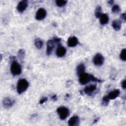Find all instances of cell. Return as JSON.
I'll return each instance as SVG.
<instances>
[{
    "label": "cell",
    "instance_id": "1",
    "mask_svg": "<svg viewBox=\"0 0 126 126\" xmlns=\"http://www.w3.org/2000/svg\"><path fill=\"white\" fill-rule=\"evenodd\" d=\"M29 87V82L25 79H20L17 85V91L19 94L24 93Z\"/></svg>",
    "mask_w": 126,
    "mask_h": 126
},
{
    "label": "cell",
    "instance_id": "25",
    "mask_svg": "<svg viewBox=\"0 0 126 126\" xmlns=\"http://www.w3.org/2000/svg\"><path fill=\"white\" fill-rule=\"evenodd\" d=\"M91 81H92L94 82H98V83H101L102 82H103V80L100 79H98L97 78L94 77L92 74H91Z\"/></svg>",
    "mask_w": 126,
    "mask_h": 126
},
{
    "label": "cell",
    "instance_id": "9",
    "mask_svg": "<svg viewBox=\"0 0 126 126\" xmlns=\"http://www.w3.org/2000/svg\"><path fill=\"white\" fill-rule=\"evenodd\" d=\"M28 5V1L27 0H21L18 3L17 6V9L18 11V12L22 13L26 10Z\"/></svg>",
    "mask_w": 126,
    "mask_h": 126
},
{
    "label": "cell",
    "instance_id": "14",
    "mask_svg": "<svg viewBox=\"0 0 126 126\" xmlns=\"http://www.w3.org/2000/svg\"><path fill=\"white\" fill-rule=\"evenodd\" d=\"M112 26L113 29L117 31H119L121 30L122 27V22L120 20L116 19L114 20L112 23Z\"/></svg>",
    "mask_w": 126,
    "mask_h": 126
},
{
    "label": "cell",
    "instance_id": "26",
    "mask_svg": "<svg viewBox=\"0 0 126 126\" xmlns=\"http://www.w3.org/2000/svg\"><path fill=\"white\" fill-rule=\"evenodd\" d=\"M120 19L121 21H122L124 22H125L126 21V13H124L122 14L120 16Z\"/></svg>",
    "mask_w": 126,
    "mask_h": 126
},
{
    "label": "cell",
    "instance_id": "18",
    "mask_svg": "<svg viewBox=\"0 0 126 126\" xmlns=\"http://www.w3.org/2000/svg\"><path fill=\"white\" fill-rule=\"evenodd\" d=\"M34 44L35 46L37 49H41L43 45V42L41 39L39 38H36L34 39Z\"/></svg>",
    "mask_w": 126,
    "mask_h": 126
},
{
    "label": "cell",
    "instance_id": "10",
    "mask_svg": "<svg viewBox=\"0 0 126 126\" xmlns=\"http://www.w3.org/2000/svg\"><path fill=\"white\" fill-rule=\"evenodd\" d=\"M96 87L95 85H90L85 88L83 90V92L85 94L91 95L96 90Z\"/></svg>",
    "mask_w": 126,
    "mask_h": 126
},
{
    "label": "cell",
    "instance_id": "11",
    "mask_svg": "<svg viewBox=\"0 0 126 126\" xmlns=\"http://www.w3.org/2000/svg\"><path fill=\"white\" fill-rule=\"evenodd\" d=\"M66 52V49L63 46L61 45L60 44L58 46V48L56 51V55L58 57H63Z\"/></svg>",
    "mask_w": 126,
    "mask_h": 126
},
{
    "label": "cell",
    "instance_id": "13",
    "mask_svg": "<svg viewBox=\"0 0 126 126\" xmlns=\"http://www.w3.org/2000/svg\"><path fill=\"white\" fill-rule=\"evenodd\" d=\"M79 123V118L77 116H73L71 117L68 121V124L69 126H78Z\"/></svg>",
    "mask_w": 126,
    "mask_h": 126
},
{
    "label": "cell",
    "instance_id": "8",
    "mask_svg": "<svg viewBox=\"0 0 126 126\" xmlns=\"http://www.w3.org/2000/svg\"><path fill=\"white\" fill-rule=\"evenodd\" d=\"M46 11L43 8L38 9L35 14V19L37 20H42L44 19L46 16Z\"/></svg>",
    "mask_w": 126,
    "mask_h": 126
},
{
    "label": "cell",
    "instance_id": "7",
    "mask_svg": "<svg viewBox=\"0 0 126 126\" xmlns=\"http://www.w3.org/2000/svg\"><path fill=\"white\" fill-rule=\"evenodd\" d=\"M55 43L53 40L52 39H49L47 41L46 43V46H47V48H46V54L47 55H50L53 49L55 48Z\"/></svg>",
    "mask_w": 126,
    "mask_h": 126
},
{
    "label": "cell",
    "instance_id": "31",
    "mask_svg": "<svg viewBox=\"0 0 126 126\" xmlns=\"http://www.w3.org/2000/svg\"><path fill=\"white\" fill-rule=\"evenodd\" d=\"M98 120H99V118H95V119L94 120V121H93V124H94V123H96V122H97V121H98Z\"/></svg>",
    "mask_w": 126,
    "mask_h": 126
},
{
    "label": "cell",
    "instance_id": "27",
    "mask_svg": "<svg viewBox=\"0 0 126 126\" xmlns=\"http://www.w3.org/2000/svg\"><path fill=\"white\" fill-rule=\"evenodd\" d=\"M47 100H48V98H47V97H42V98L40 99V101H39V103L41 104H43L44 103L46 102L47 101Z\"/></svg>",
    "mask_w": 126,
    "mask_h": 126
},
{
    "label": "cell",
    "instance_id": "20",
    "mask_svg": "<svg viewBox=\"0 0 126 126\" xmlns=\"http://www.w3.org/2000/svg\"><path fill=\"white\" fill-rule=\"evenodd\" d=\"M109 101H110V99L107 96V95L104 96L102 99V102H101L102 105L104 106H107L109 103Z\"/></svg>",
    "mask_w": 126,
    "mask_h": 126
},
{
    "label": "cell",
    "instance_id": "22",
    "mask_svg": "<svg viewBox=\"0 0 126 126\" xmlns=\"http://www.w3.org/2000/svg\"><path fill=\"white\" fill-rule=\"evenodd\" d=\"M126 49H123L120 53V58L121 60L123 61H126Z\"/></svg>",
    "mask_w": 126,
    "mask_h": 126
},
{
    "label": "cell",
    "instance_id": "5",
    "mask_svg": "<svg viewBox=\"0 0 126 126\" xmlns=\"http://www.w3.org/2000/svg\"><path fill=\"white\" fill-rule=\"evenodd\" d=\"M104 61L103 56L100 53L96 54L93 58V63L96 66H100L103 64Z\"/></svg>",
    "mask_w": 126,
    "mask_h": 126
},
{
    "label": "cell",
    "instance_id": "19",
    "mask_svg": "<svg viewBox=\"0 0 126 126\" xmlns=\"http://www.w3.org/2000/svg\"><path fill=\"white\" fill-rule=\"evenodd\" d=\"M25 56V50L23 49H20L18 52V57L19 59L22 61L23 60H24Z\"/></svg>",
    "mask_w": 126,
    "mask_h": 126
},
{
    "label": "cell",
    "instance_id": "6",
    "mask_svg": "<svg viewBox=\"0 0 126 126\" xmlns=\"http://www.w3.org/2000/svg\"><path fill=\"white\" fill-rule=\"evenodd\" d=\"M15 102V101L13 99L8 97H6L3 98L2 100V105L4 108L8 109L12 107L13 105L14 104Z\"/></svg>",
    "mask_w": 126,
    "mask_h": 126
},
{
    "label": "cell",
    "instance_id": "24",
    "mask_svg": "<svg viewBox=\"0 0 126 126\" xmlns=\"http://www.w3.org/2000/svg\"><path fill=\"white\" fill-rule=\"evenodd\" d=\"M121 11V8L120 7L117 5L115 4L113 5L112 8V12L114 13H118Z\"/></svg>",
    "mask_w": 126,
    "mask_h": 126
},
{
    "label": "cell",
    "instance_id": "3",
    "mask_svg": "<svg viewBox=\"0 0 126 126\" xmlns=\"http://www.w3.org/2000/svg\"><path fill=\"white\" fill-rule=\"evenodd\" d=\"M57 111L59 115L60 118L62 120L65 119L68 116L69 114V110L64 106H61L59 107L57 109Z\"/></svg>",
    "mask_w": 126,
    "mask_h": 126
},
{
    "label": "cell",
    "instance_id": "15",
    "mask_svg": "<svg viewBox=\"0 0 126 126\" xmlns=\"http://www.w3.org/2000/svg\"><path fill=\"white\" fill-rule=\"evenodd\" d=\"M120 93V90L119 89H116L115 90H113V91L110 92L107 95V96L109 98V99H114L117 98L119 94Z\"/></svg>",
    "mask_w": 126,
    "mask_h": 126
},
{
    "label": "cell",
    "instance_id": "4",
    "mask_svg": "<svg viewBox=\"0 0 126 126\" xmlns=\"http://www.w3.org/2000/svg\"><path fill=\"white\" fill-rule=\"evenodd\" d=\"M91 81V74L85 72L79 75V81L81 85H85Z\"/></svg>",
    "mask_w": 126,
    "mask_h": 126
},
{
    "label": "cell",
    "instance_id": "2",
    "mask_svg": "<svg viewBox=\"0 0 126 126\" xmlns=\"http://www.w3.org/2000/svg\"><path fill=\"white\" fill-rule=\"evenodd\" d=\"M10 71L13 76L18 75L21 73V67L16 60L12 61L11 62L10 65Z\"/></svg>",
    "mask_w": 126,
    "mask_h": 126
},
{
    "label": "cell",
    "instance_id": "32",
    "mask_svg": "<svg viewBox=\"0 0 126 126\" xmlns=\"http://www.w3.org/2000/svg\"><path fill=\"white\" fill-rule=\"evenodd\" d=\"M108 3L109 4H113V3H114V0H109L108 1Z\"/></svg>",
    "mask_w": 126,
    "mask_h": 126
},
{
    "label": "cell",
    "instance_id": "30",
    "mask_svg": "<svg viewBox=\"0 0 126 126\" xmlns=\"http://www.w3.org/2000/svg\"><path fill=\"white\" fill-rule=\"evenodd\" d=\"M51 99L54 101H56L57 100V96L56 94H54L52 96Z\"/></svg>",
    "mask_w": 126,
    "mask_h": 126
},
{
    "label": "cell",
    "instance_id": "16",
    "mask_svg": "<svg viewBox=\"0 0 126 126\" xmlns=\"http://www.w3.org/2000/svg\"><path fill=\"white\" fill-rule=\"evenodd\" d=\"M100 23L101 25H105L108 23L109 21V18L108 15L105 13H102L99 17Z\"/></svg>",
    "mask_w": 126,
    "mask_h": 126
},
{
    "label": "cell",
    "instance_id": "21",
    "mask_svg": "<svg viewBox=\"0 0 126 126\" xmlns=\"http://www.w3.org/2000/svg\"><path fill=\"white\" fill-rule=\"evenodd\" d=\"M101 14V7L99 5H97L95 10V16L96 18H98Z\"/></svg>",
    "mask_w": 126,
    "mask_h": 126
},
{
    "label": "cell",
    "instance_id": "29",
    "mask_svg": "<svg viewBox=\"0 0 126 126\" xmlns=\"http://www.w3.org/2000/svg\"><path fill=\"white\" fill-rule=\"evenodd\" d=\"M121 85H122V87L124 90H125V89H126V79L124 80L122 82Z\"/></svg>",
    "mask_w": 126,
    "mask_h": 126
},
{
    "label": "cell",
    "instance_id": "12",
    "mask_svg": "<svg viewBox=\"0 0 126 126\" xmlns=\"http://www.w3.org/2000/svg\"><path fill=\"white\" fill-rule=\"evenodd\" d=\"M78 44V40L76 37L71 36L67 40V45L70 47H74Z\"/></svg>",
    "mask_w": 126,
    "mask_h": 126
},
{
    "label": "cell",
    "instance_id": "28",
    "mask_svg": "<svg viewBox=\"0 0 126 126\" xmlns=\"http://www.w3.org/2000/svg\"><path fill=\"white\" fill-rule=\"evenodd\" d=\"M53 40H54L55 44H58V45L60 44V42H61V39L60 38L55 37V38H53Z\"/></svg>",
    "mask_w": 126,
    "mask_h": 126
},
{
    "label": "cell",
    "instance_id": "23",
    "mask_svg": "<svg viewBox=\"0 0 126 126\" xmlns=\"http://www.w3.org/2000/svg\"><path fill=\"white\" fill-rule=\"evenodd\" d=\"M67 3L66 0H57L56 1V5L59 7H62L64 6Z\"/></svg>",
    "mask_w": 126,
    "mask_h": 126
},
{
    "label": "cell",
    "instance_id": "17",
    "mask_svg": "<svg viewBox=\"0 0 126 126\" xmlns=\"http://www.w3.org/2000/svg\"><path fill=\"white\" fill-rule=\"evenodd\" d=\"M77 74L78 75H80L81 74L84 73L85 71V66L83 63L79 64L76 68Z\"/></svg>",
    "mask_w": 126,
    "mask_h": 126
}]
</instances>
